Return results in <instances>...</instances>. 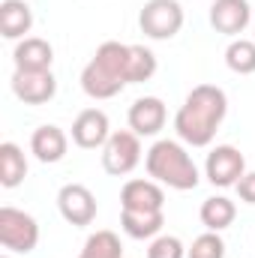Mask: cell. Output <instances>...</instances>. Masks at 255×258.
Returning a JSON list of instances; mask_svg holds the SVG:
<instances>
[{
  "label": "cell",
  "mask_w": 255,
  "mask_h": 258,
  "mask_svg": "<svg viewBox=\"0 0 255 258\" xmlns=\"http://www.w3.org/2000/svg\"><path fill=\"white\" fill-rule=\"evenodd\" d=\"M225 114H228L225 90L216 84H198L189 90L186 102L174 114V129H177L180 141H186L192 147H207L213 141L216 129L222 126Z\"/></svg>",
  "instance_id": "1"
},
{
  "label": "cell",
  "mask_w": 255,
  "mask_h": 258,
  "mask_svg": "<svg viewBox=\"0 0 255 258\" xmlns=\"http://www.w3.org/2000/svg\"><path fill=\"white\" fill-rule=\"evenodd\" d=\"M129 84V45L102 42L93 60L81 69V90L90 99H111Z\"/></svg>",
  "instance_id": "2"
},
{
  "label": "cell",
  "mask_w": 255,
  "mask_h": 258,
  "mask_svg": "<svg viewBox=\"0 0 255 258\" xmlns=\"http://www.w3.org/2000/svg\"><path fill=\"white\" fill-rule=\"evenodd\" d=\"M147 174L150 180L168 186V189H177V192H189L198 186V168L192 162V156L186 153V147L180 141H171V138H162L156 141L150 150H147Z\"/></svg>",
  "instance_id": "3"
},
{
  "label": "cell",
  "mask_w": 255,
  "mask_h": 258,
  "mask_svg": "<svg viewBox=\"0 0 255 258\" xmlns=\"http://www.w3.org/2000/svg\"><path fill=\"white\" fill-rule=\"evenodd\" d=\"M0 243L9 252L27 255L39 243V225L30 213L18 207H0Z\"/></svg>",
  "instance_id": "4"
},
{
  "label": "cell",
  "mask_w": 255,
  "mask_h": 258,
  "mask_svg": "<svg viewBox=\"0 0 255 258\" xmlns=\"http://www.w3.org/2000/svg\"><path fill=\"white\" fill-rule=\"evenodd\" d=\"M138 27L150 39H171L183 27V6L177 0H147L138 12Z\"/></svg>",
  "instance_id": "5"
},
{
  "label": "cell",
  "mask_w": 255,
  "mask_h": 258,
  "mask_svg": "<svg viewBox=\"0 0 255 258\" xmlns=\"http://www.w3.org/2000/svg\"><path fill=\"white\" fill-rule=\"evenodd\" d=\"M141 162V141L132 129L111 132V138L102 147V168L111 177H126L135 171V165Z\"/></svg>",
  "instance_id": "6"
},
{
  "label": "cell",
  "mask_w": 255,
  "mask_h": 258,
  "mask_svg": "<svg viewBox=\"0 0 255 258\" xmlns=\"http://www.w3.org/2000/svg\"><path fill=\"white\" fill-rule=\"evenodd\" d=\"M204 174H207V180H210L213 186H222V189L237 186L240 177L246 174V159H243V153H240L237 147L219 144V147H213V150L207 153Z\"/></svg>",
  "instance_id": "7"
},
{
  "label": "cell",
  "mask_w": 255,
  "mask_h": 258,
  "mask_svg": "<svg viewBox=\"0 0 255 258\" xmlns=\"http://www.w3.org/2000/svg\"><path fill=\"white\" fill-rule=\"evenodd\" d=\"M12 93L24 102V105H45L54 99L57 93V78L51 69L42 72H27V69H15L12 72Z\"/></svg>",
  "instance_id": "8"
},
{
  "label": "cell",
  "mask_w": 255,
  "mask_h": 258,
  "mask_svg": "<svg viewBox=\"0 0 255 258\" xmlns=\"http://www.w3.org/2000/svg\"><path fill=\"white\" fill-rule=\"evenodd\" d=\"M57 207H60V216L75 228H84L96 219V198L81 183H66L57 192Z\"/></svg>",
  "instance_id": "9"
},
{
  "label": "cell",
  "mask_w": 255,
  "mask_h": 258,
  "mask_svg": "<svg viewBox=\"0 0 255 258\" xmlns=\"http://www.w3.org/2000/svg\"><path fill=\"white\" fill-rule=\"evenodd\" d=\"M249 21H252L249 0H213V6H210V24L216 33L237 36L249 27Z\"/></svg>",
  "instance_id": "10"
},
{
  "label": "cell",
  "mask_w": 255,
  "mask_h": 258,
  "mask_svg": "<svg viewBox=\"0 0 255 258\" xmlns=\"http://www.w3.org/2000/svg\"><path fill=\"white\" fill-rule=\"evenodd\" d=\"M111 138V126H108V114L99 108H84L75 123H72V141L84 150H96L105 147V141Z\"/></svg>",
  "instance_id": "11"
},
{
  "label": "cell",
  "mask_w": 255,
  "mask_h": 258,
  "mask_svg": "<svg viewBox=\"0 0 255 258\" xmlns=\"http://www.w3.org/2000/svg\"><path fill=\"white\" fill-rule=\"evenodd\" d=\"M168 111L165 102L159 96H141L129 105V129L141 138V135H156L159 129L165 126Z\"/></svg>",
  "instance_id": "12"
},
{
  "label": "cell",
  "mask_w": 255,
  "mask_h": 258,
  "mask_svg": "<svg viewBox=\"0 0 255 258\" xmlns=\"http://www.w3.org/2000/svg\"><path fill=\"white\" fill-rule=\"evenodd\" d=\"M66 147H69V138H66L63 129L54 126V123H45L30 135V150L39 162H48V165L60 162L66 156Z\"/></svg>",
  "instance_id": "13"
},
{
  "label": "cell",
  "mask_w": 255,
  "mask_h": 258,
  "mask_svg": "<svg viewBox=\"0 0 255 258\" xmlns=\"http://www.w3.org/2000/svg\"><path fill=\"white\" fill-rule=\"evenodd\" d=\"M12 60H15V69L42 72V69H51V63H54V48L39 36H27L15 45Z\"/></svg>",
  "instance_id": "14"
},
{
  "label": "cell",
  "mask_w": 255,
  "mask_h": 258,
  "mask_svg": "<svg viewBox=\"0 0 255 258\" xmlns=\"http://www.w3.org/2000/svg\"><path fill=\"white\" fill-rule=\"evenodd\" d=\"M123 210H162L165 192L156 180H129L120 192Z\"/></svg>",
  "instance_id": "15"
},
{
  "label": "cell",
  "mask_w": 255,
  "mask_h": 258,
  "mask_svg": "<svg viewBox=\"0 0 255 258\" xmlns=\"http://www.w3.org/2000/svg\"><path fill=\"white\" fill-rule=\"evenodd\" d=\"M33 27V9L24 0H3L0 3V33L6 39H27Z\"/></svg>",
  "instance_id": "16"
},
{
  "label": "cell",
  "mask_w": 255,
  "mask_h": 258,
  "mask_svg": "<svg viewBox=\"0 0 255 258\" xmlns=\"http://www.w3.org/2000/svg\"><path fill=\"white\" fill-rule=\"evenodd\" d=\"M120 225L132 240H150L162 231L165 216H162V210H123Z\"/></svg>",
  "instance_id": "17"
},
{
  "label": "cell",
  "mask_w": 255,
  "mask_h": 258,
  "mask_svg": "<svg viewBox=\"0 0 255 258\" xmlns=\"http://www.w3.org/2000/svg\"><path fill=\"white\" fill-rule=\"evenodd\" d=\"M198 216H201V222H204L207 231H225V228L234 222L237 207H234L231 198H225V195H213V198H204Z\"/></svg>",
  "instance_id": "18"
},
{
  "label": "cell",
  "mask_w": 255,
  "mask_h": 258,
  "mask_svg": "<svg viewBox=\"0 0 255 258\" xmlns=\"http://www.w3.org/2000/svg\"><path fill=\"white\" fill-rule=\"evenodd\" d=\"M27 174V159L21 153V147L15 141H3L0 144V183L6 189H15Z\"/></svg>",
  "instance_id": "19"
},
{
  "label": "cell",
  "mask_w": 255,
  "mask_h": 258,
  "mask_svg": "<svg viewBox=\"0 0 255 258\" xmlns=\"http://www.w3.org/2000/svg\"><path fill=\"white\" fill-rule=\"evenodd\" d=\"M78 258H123V243L114 231H96L87 237Z\"/></svg>",
  "instance_id": "20"
},
{
  "label": "cell",
  "mask_w": 255,
  "mask_h": 258,
  "mask_svg": "<svg viewBox=\"0 0 255 258\" xmlns=\"http://www.w3.org/2000/svg\"><path fill=\"white\" fill-rule=\"evenodd\" d=\"M225 63L237 75H252L255 72V39H234L225 48Z\"/></svg>",
  "instance_id": "21"
},
{
  "label": "cell",
  "mask_w": 255,
  "mask_h": 258,
  "mask_svg": "<svg viewBox=\"0 0 255 258\" xmlns=\"http://www.w3.org/2000/svg\"><path fill=\"white\" fill-rule=\"evenodd\" d=\"M156 72V54L144 45H129V84L147 81Z\"/></svg>",
  "instance_id": "22"
},
{
  "label": "cell",
  "mask_w": 255,
  "mask_h": 258,
  "mask_svg": "<svg viewBox=\"0 0 255 258\" xmlns=\"http://www.w3.org/2000/svg\"><path fill=\"white\" fill-rule=\"evenodd\" d=\"M186 258H225V240L219 237V231H207L192 240Z\"/></svg>",
  "instance_id": "23"
},
{
  "label": "cell",
  "mask_w": 255,
  "mask_h": 258,
  "mask_svg": "<svg viewBox=\"0 0 255 258\" xmlns=\"http://www.w3.org/2000/svg\"><path fill=\"white\" fill-rule=\"evenodd\" d=\"M147 258H186V249L180 243V237H171V234H162L150 243Z\"/></svg>",
  "instance_id": "24"
},
{
  "label": "cell",
  "mask_w": 255,
  "mask_h": 258,
  "mask_svg": "<svg viewBox=\"0 0 255 258\" xmlns=\"http://www.w3.org/2000/svg\"><path fill=\"white\" fill-rule=\"evenodd\" d=\"M237 195L246 201V204H255V171H246L237 183Z\"/></svg>",
  "instance_id": "25"
},
{
  "label": "cell",
  "mask_w": 255,
  "mask_h": 258,
  "mask_svg": "<svg viewBox=\"0 0 255 258\" xmlns=\"http://www.w3.org/2000/svg\"><path fill=\"white\" fill-rule=\"evenodd\" d=\"M3 258H9V255H3Z\"/></svg>",
  "instance_id": "26"
}]
</instances>
